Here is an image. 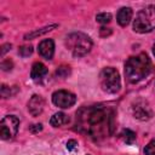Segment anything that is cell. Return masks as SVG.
<instances>
[{"label": "cell", "mask_w": 155, "mask_h": 155, "mask_svg": "<svg viewBox=\"0 0 155 155\" xmlns=\"http://www.w3.org/2000/svg\"><path fill=\"white\" fill-rule=\"evenodd\" d=\"M76 130L96 140L107 138L114 130V111L104 105L82 107L76 111Z\"/></svg>", "instance_id": "obj_1"}, {"label": "cell", "mask_w": 155, "mask_h": 155, "mask_svg": "<svg viewBox=\"0 0 155 155\" xmlns=\"http://www.w3.org/2000/svg\"><path fill=\"white\" fill-rule=\"evenodd\" d=\"M150 70L151 62L148 54L144 52L130 57L125 63V75L132 84H136L144 79L150 73Z\"/></svg>", "instance_id": "obj_2"}, {"label": "cell", "mask_w": 155, "mask_h": 155, "mask_svg": "<svg viewBox=\"0 0 155 155\" xmlns=\"http://www.w3.org/2000/svg\"><path fill=\"white\" fill-rule=\"evenodd\" d=\"M65 45L68 50L75 57H82L87 54L92 48V41L90 36L84 33H71L67 36Z\"/></svg>", "instance_id": "obj_3"}, {"label": "cell", "mask_w": 155, "mask_h": 155, "mask_svg": "<svg viewBox=\"0 0 155 155\" xmlns=\"http://www.w3.org/2000/svg\"><path fill=\"white\" fill-rule=\"evenodd\" d=\"M133 29L137 33H149L155 29V6L149 5L142 8L133 21Z\"/></svg>", "instance_id": "obj_4"}, {"label": "cell", "mask_w": 155, "mask_h": 155, "mask_svg": "<svg viewBox=\"0 0 155 155\" xmlns=\"http://www.w3.org/2000/svg\"><path fill=\"white\" fill-rule=\"evenodd\" d=\"M101 87L107 93H116L121 88V80L119 71L113 67L104 68L99 74Z\"/></svg>", "instance_id": "obj_5"}, {"label": "cell", "mask_w": 155, "mask_h": 155, "mask_svg": "<svg viewBox=\"0 0 155 155\" xmlns=\"http://www.w3.org/2000/svg\"><path fill=\"white\" fill-rule=\"evenodd\" d=\"M19 120L15 115H7L5 116L0 122V136L4 140L12 139L18 131Z\"/></svg>", "instance_id": "obj_6"}, {"label": "cell", "mask_w": 155, "mask_h": 155, "mask_svg": "<svg viewBox=\"0 0 155 155\" xmlns=\"http://www.w3.org/2000/svg\"><path fill=\"white\" fill-rule=\"evenodd\" d=\"M52 102L54 105L62 108V109H68L73 107L76 102V97L74 93L67 91V90H58L53 92L52 94Z\"/></svg>", "instance_id": "obj_7"}, {"label": "cell", "mask_w": 155, "mask_h": 155, "mask_svg": "<svg viewBox=\"0 0 155 155\" xmlns=\"http://www.w3.org/2000/svg\"><path fill=\"white\" fill-rule=\"evenodd\" d=\"M132 113L133 116L140 121H147L153 116V110L149 105V103L144 99H137L132 105Z\"/></svg>", "instance_id": "obj_8"}, {"label": "cell", "mask_w": 155, "mask_h": 155, "mask_svg": "<svg viewBox=\"0 0 155 155\" xmlns=\"http://www.w3.org/2000/svg\"><path fill=\"white\" fill-rule=\"evenodd\" d=\"M39 54L45 59H52L54 53V42L52 39H45L42 40L38 46Z\"/></svg>", "instance_id": "obj_9"}, {"label": "cell", "mask_w": 155, "mask_h": 155, "mask_svg": "<svg viewBox=\"0 0 155 155\" xmlns=\"http://www.w3.org/2000/svg\"><path fill=\"white\" fill-rule=\"evenodd\" d=\"M44 107H45V102L42 97L39 94H34L28 102V111L33 116H39L42 113Z\"/></svg>", "instance_id": "obj_10"}, {"label": "cell", "mask_w": 155, "mask_h": 155, "mask_svg": "<svg viewBox=\"0 0 155 155\" xmlns=\"http://www.w3.org/2000/svg\"><path fill=\"white\" fill-rule=\"evenodd\" d=\"M47 75V68L45 64L36 62L33 64L31 70H30V76L35 82H41Z\"/></svg>", "instance_id": "obj_11"}, {"label": "cell", "mask_w": 155, "mask_h": 155, "mask_svg": "<svg viewBox=\"0 0 155 155\" xmlns=\"http://www.w3.org/2000/svg\"><path fill=\"white\" fill-rule=\"evenodd\" d=\"M131 18H132V8H130V7H121L119 10L116 19H117V23L121 27H126L130 23Z\"/></svg>", "instance_id": "obj_12"}, {"label": "cell", "mask_w": 155, "mask_h": 155, "mask_svg": "<svg viewBox=\"0 0 155 155\" xmlns=\"http://www.w3.org/2000/svg\"><path fill=\"white\" fill-rule=\"evenodd\" d=\"M68 122H69V116L62 111L53 114V116L50 119V124L53 127H62V126L67 125Z\"/></svg>", "instance_id": "obj_13"}, {"label": "cell", "mask_w": 155, "mask_h": 155, "mask_svg": "<svg viewBox=\"0 0 155 155\" xmlns=\"http://www.w3.org/2000/svg\"><path fill=\"white\" fill-rule=\"evenodd\" d=\"M120 137H121L122 142H124V143H126V144H133V143H134V140H136V138H137L136 133H134L133 131L128 130V128L124 130V131L120 133Z\"/></svg>", "instance_id": "obj_14"}, {"label": "cell", "mask_w": 155, "mask_h": 155, "mask_svg": "<svg viewBox=\"0 0 155 155\" xmlns=\"http://www.w3.org/2000/svg\"><path fill=\"white\" fill-rule=\"evenodd\" d=\"M56 27H57V25H56V24H53V25H48V27L41 28V29H39V30H35V31H33V33H29V34H27V35L24 36V39H25V40H29V39L36 38L38 35H42V34H45V33H47V31L52 30V29H53V28H56Z\"/></svg>", "instance_id": "obj_15"}, {"label": "cell", "mask_w": 155, "mask_h": 155, "mask_svg": "<svg viewBox=\"0 0 155 155\" xmlns=\"http://www.w3.org/2000/svg\"><path fill=\"white\" fill-rule=\"evenodd\" d=\"M96 19L98 23H102V24H107L111 21V15L110 13H107V12H102V13H98L96 16Z\"/></svg>", "instance_id": "obj_16"}, {"label": "cell", "mask_w": 155, "mask_h": 155, "mask_svg": "<svg viewBox=\"0 0 155 155\" xmlns=\"http://www.w3.org/2000/svg\"><path fill=\"white\" fill-rule=\"evenodd\" d=\"M18 53H19L22 57H28V56H30V54L33 53V47H31L30 45H24V46L19 47Z\"/></svg>", "instance_id": "obj_17"}, {"label": "cell", "mask_w": 155, "mask_h": 155, "mask_svg": "<svg viewBox=\"0 0 155 155\" xmlns=\"http://www.w3.org/2000/svg\"><path fill=\"white\" fill-rule=\"evenodd\" d=\"M144 155H155V139L150 140L144 148Z\"/></svg>", "instance_id": "obj_18"}, {"label": "cell", "mask_w": 155, "mask_h": 155, "mask_svg": "<svg viewBox=\"0 0 155 155\" xmlns=\"http://www.w3.org/2000/svg\"><path fill=\"white\" fill-rule=\"evenodd\" d=\"M69 73H70L69 67H59L56 71L57 76H59V78H65L67 75H69Z\"/></svg>", "instance_id": "obj_19"}, {"label": "cell", "mask_w": 155, "mask_h": 155, "mask_svg": "<svg viewBox=\"0 0 155 155\" xmlns=\"http://www.w3.org/2000/svg\"><path fill=\"white\" fill-rule=\"evenodd\" d=\"M78 148V142L75 140V139H69L68 142H67V149L69 150V151H73V150H75Z\"/></svg>", "instance_id": "obj_20"}, {"label": "cell", "mask_w": 155, "mask_h": 155, "mask_svg": "<svg viewBox=\"0 0 155 155\" xmlns=\"http://www.w3.org/2000/svg\"><path fill=\"white\" fill-rule=\"evenodd\" d=\"M12 62L10 61V59H6V61H4L2 63H1V68H2V70H11L12 69Z\"/></svg>", "instance_id": "obj_21"}, {"label": "cell", "mask_w": 155, "mask_h": 155, "mask_svg": "<svg viewBox=\"0 0 155 155\" xmlns=\"http://www.w3.org/2000/svg\"><path fill=\"white\" fill-rule=\"evenodd\" d=\"M29 130H30V132H33V133H38V132H40V131L42 130V125H41V124L31 125V126L29 127Z\"/></svg>", "instance_id": "obj_22"}, {"label": "cell", "mask_w": 155, "mask_h": 155, "mask_svg": "<svg viewBox=\"0 0 155 155\" xmlns=\"http://www.w3.org/2000/svg\"><path fill=\"white\" fill-rule=\"evenodd\" d=\"M110 34H111L110 28H105V27H102V28H101V35H102V36H108V35H110Z\"/></svg>", "instance_id": "obj_23"}, {"label": "cell", "mask_w": 155, "mask_h": 155, "mask_svg": "<svg viewBox=\"0 0 155 155\" xmlns=\"http://www.w3.org/2000/svg\"><path fill=\"white\" fill-rule=\"evenodd\" d=\"M10 48H11V45H10V44L2 45V50H1V56H4V54H5V52H6V51H8Z\"/></svg>", "instance_id": "obj_24"}, {"label": "cell", "mask_w": 155, "mask_h": 155, "mask_svg": "<svg viewBox=\"0 0 155 155\" xmlns=\"http://www.w3.org/2000/svg\"><path fill=\"white\" fill-rule=\"evenodd\" d=\"M153 52H154V56H155V44H154V46H153Z\"/></svg>", "instance_id": "obj_25"}]
</instances>
